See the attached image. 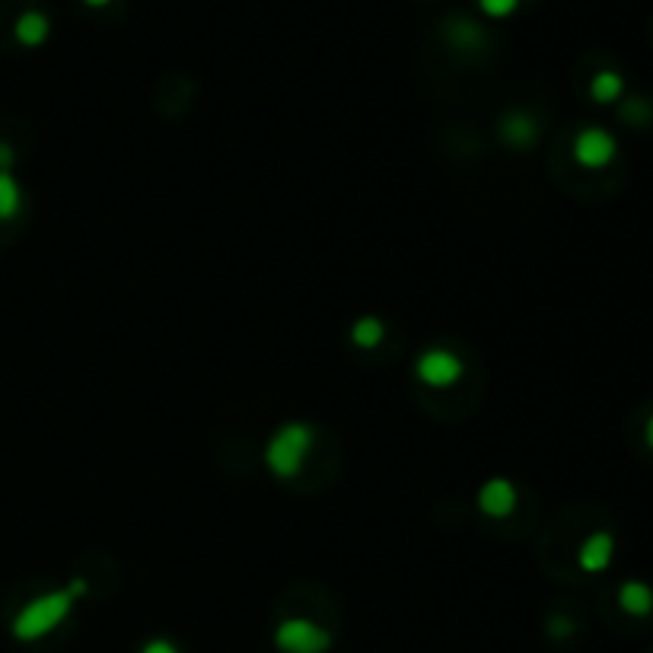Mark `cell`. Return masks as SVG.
<instances>
[{"label": "cell", "mask_w": 653, "mask_h": 653, "mask_svg": "<svg viewBox=\"0 0 653 653\" xmlns=\"http://www.w3.org/2000/svg\"><path fill=\"white\" fill-rule=\"evenodd\" d=\"M415 373L424 386L431 389H450L462 380V373H466V364L446 348H427L418 364H415Z\"/></svg>", "instance_id": "277c9868"}, {"label": "cell", "mask_w": 653, "mask_h": 653, "mask_svg": "<svg viewBox=\"0 0 653 653\" xmlns=\"http://www.w3.org/2000/svg\"><path fill=\"white\" fill-rule=\"evenodd\" d=\"M87 593V580L74 577L71 587L64 590H51V593H42L36 599H29V603L16 612L13 618V638L23 641V644H32V641H42L45 634H51L55 628L64 625V618L74 612V603Z\"/></svg>", "instance_id": "6da1fadb"}, {"label": "cell", "mask_w": 653, "mask_h": 653, "mask_svg": "<svg viewBox=\"0 0 653 653\" xmlns=\"http://www.w3.org/2000/svg\"><path fill=\"white\" fill-rule=\"evenodd\" d=\"M23 208V188L10 169H0V220H13Z\"/></svg>", "instance_id": "4fadbf2b"}, {"label": "cell", "mask_w": 653, "mask_h": 653, "mask_svg": "<svg viewBox=\"0 0 653 653\" xmlns=\"http://www.w3.org/2000/svg\"><path fill=\"white\" fill-rule=\"evenodd\" d=\"M618 606L634 618H647L653 612V587L644 580H625L618 587Z\"/></svg>", "instance_id": "30bf717a"}, {"label": "cell", "mask_w": 653, "mask_h": 653, "mask_svg": "<svg viewBox=\"0 0 653 653\" xmlns=\"http://www.w3.org/2000/svg\"><path fill=\"white\" fill-rule=\"evenodd\" d=\"M548 634H552V638H558V641L571 638V634H574V622H571V618H564V615H555L552 622H548Z\"/></svg>", "instance_id": "2e32d148"}, {"label": "cell", "mask_w": 653, "mask_h": 653, "mask_svg": "<svg viewBox=\"0 0 653 653\" xmlns=\"http://www.w3.org/2000/svg\"><path fill=\"white\" fill-rule=\"evenodd\" d=\"M450 39H453V45H462V48H478L481 42H485V32L469 20H456L450 29Z\"/></svg>", "instance_id": "5bb4252c"}, {"label": "cell", "mask_w": 653, "mask_h": 653, "mask_svg": "<svg viewBox=\"0 0 653 653\" xmlns=\"http://www.w3.org/2000/svg\"><path fill=\"white\" fill-rule=\"evenodd\" d=\"M83 4H87V7H93V10H102V7H109L112 0H83Z\"/></svg>", "instance_id": "ffe728a7"}, {"label": "cell", "mask_w": 653, "mask_h": 653, "mask_svg": "<svg viewBox=\"0 0 653 653\" xmlns=\"http://www.w3.org/2000/svg\"><path fill=\"white\" fill-rule=\"evenodd\" d=\"M478 10L491 20H507L520 10V0H478Z\"/></svg>", "instance_id": "9a60e30c"}, {"label": "cell", "mask_w": 653, "mask_h": 653, "mask_svg": "<svg viewBox=\"0 0 653 653\" xmlns=\"http://www.w3.org/2000/svg\"><path fill=\"white\" fill-rule=\"evenodd\" d=\"M141 653H182L173 641H166V638H153L141 647Z\"/></svg>", "instance_id": "e0dca14e"}, {"label": "cell", "mask_w": 653, "mask_h": 653, "mask_svg": "<svg viewBox=\"0 0 653 653\" xmlns=\"http://www.w3.org/2000/svg\"><path fill=\"white\" fill-rule=\"evenodd\" d=\"M517 507V488L507 478H491L478 488V510L491 520H504Z\"/></svg>", "instance_id": "52a82bcc"}, {"label": "cell", "mask_w": 653, "mask_h": 653, "mask_svg": "<svg viewBox=\"0 0 653 653\" xmlns=\"http://www.w3.org/2000/svg\"><path fill=\"white\" fill-rule=\"evenodd\" d=\"M644 443L653 450V411L647 415V421H644Z\"/></svg>", "instance_id": "d6986e66"}, {"label": "cell", "mask_w": 653, "mask_h": 653, "mask_svg": "<svg viewBox=\"0 0 653 653\" xmlns=\"http://www.w3.org/2000/svg\"><path fill=\"white\" fill-rule=\"evenodd\" d=\"M501 137L517 150H529L539 141V125L529 112H507L501 118Z\"/></svg>", "instance_id": "ba28073f"}, {"label": "cell", "mask_w": 653, "mask_h": 653, "mask_svg": "<svg viewBox=\"0 0 653 653\" xmlns=\"http://www.w3.org/2000/svg\"><path fill=\"white\" fill-rule=\"evenodd\" d=\"M386 338V322L376 319V316H360L354 325H351V341L357 348H380Z\"/></svg>", "instance_id": "7c38bea8"}, {"label": "cell", "mask_w": 653, "mask_h": 653, "mask_svg": "<svg viewBox=\"0 0 653 653\" xmlns=\"http://www.w3.org/2000/svg\"><path fill=\"white\" fill-rule=\"evenodd\" d=\"M590 96L599 106H612L625 96V77L618 71H599L593 80H590Z\"/></svg>", "instance_id": "8fae6325"}, {"label": "cell", "mask_w": 653, "mask_h": 653, "mask_svg": "<svg viewBox=\"0 0 653 653\" xmlns=\"http://www.w3.org/2000/svg\"><path fill=\"white\" fill-rule=\"evenodd\" d=\"M13 36H16V42H20L23 48H39L51 36V20L42 10H26V13L16 16Z\"/></svg>", "instance_id": "9c48e42d"}, {"label": "cell", "mask_w": 653, "mask_h": 653, "mask_svg": "<svg viewBox=\"0 0 653 653\" xmlns=\"http://www.w3.org/2000/svg\"><path fill=\"white\" fill-rule=\"evenodd\" d=\"M13 160H16L13 147H10L7 141H0V169H10V166H13Z\"/></svg>", "instance_id": "ac0fdd59"}, {"label": "cell", "mask_w": 653, "mask_h": 653, "mask_svg": "<svg viewBox=\"0 0 653 653\" xmlns=\"http://www.w3.org/2000/svg\"><path fill=\"white\" fill-rule=\"evenodd\" d=\"M274 644L281 653H329L332 634L316 625L313 618H284L274 628Z\"/></svg>", "instance_id": "3957f363"}, {"label": "cell", "mask_w": 653, "mask_h": 653, "mask_svg": "<svg viewBox=\"0 0 653 653\" xmlns=\"http://www.w3.org/2000/svg\"><path fill=\"white\" fill-rule=\"evenodd\" d=\"M618 157V141L606 128H583L574 137V160L583 169H606Z\"/></svg>", "instance_id": "5b68a950"}, {"label": "cell", "mask_w": 653, "mask_h": 653, "mask_svg": "<svg viewBox=\"0 0 653 653\" xmlns=\"http://www.w3.org/2000/svg\"><path fill=\"white\" fill-rule=\"evenodd\" d=\"M313 427L300 424V421H290L284 427L271 434V440L265 443V466L271 475L278 478H294L300 475V469L306 466V456L313 450Z\"/></svg>", "instance_id": "7a4b0ae2"}, {"label": "cell", "mask_w": 653, "mask_h": 653, "mask_svg": "<svg viewBox=\"0 0 653 653\" xmlns=\"http://www.w3.org/2000/svg\"><path fill=\"white\" fill-rule=\"evenodd\" d=\"M612 558H615V536L606 529L590 532V536L583 539V545L577 548V564H580V571H587V574L609 571Z\"/></svg>", "instance_id": "8992f818"}]
</instances>
